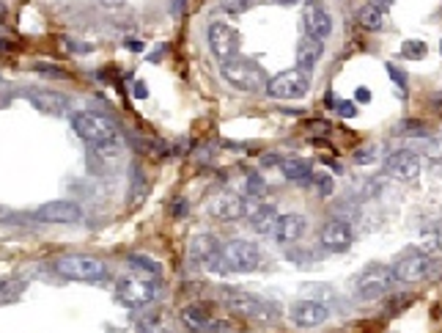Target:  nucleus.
<instances>
[{"mask_svg": "<svg viewBox=\"0 0 442 333\" xmlns=\"http://www.w3.org/2000/svg\"><path fill=\"white\" fill-rule=\"evenodd\" d=\"M354 17H357V25H360V28H365V31H379V28H382V22H385L382 8H376L374 3L360 6Z\"/></svg>", "mask_w": 442, "mask_h": 333, "instance_id": "obj_24", "label": "nucleus"}, {"mask_svg": "<svg viewBox=\"0 0 442 333\" xmlns=\"http://www.w3.org/2000/svg\"><path fill=\"white\" fill-rule=\"evenodd\" d=\"M313 182H316V188H319V195H333L335 193V182H333V177H310Z\"/></svg>", "mask_w": 442, "mask_h": 333, "instance_id": "obj_34", "label": "nucleus"}, {"mask_svg": "<svg viewBox=\"0 0 442 333\" xmlns=\"http://www.w3.org/2000/svg\"><path fill=\"white\" fill-rule=\"evenodd\" d=\"M33 221L69 226V223H80V221H83V209H80V204H75V201L55 198V201H47V204L33 209Z\"/></svg>", "mask_w": 442, "mask_h": 333, "instance_id": "obj_9", "label": "nucleus"}, {"mask_svg": "<svg viewBox=\"0 0 442 333\" xmlns=\"http://www.w3.org/2000/svg\"><path fill=\"white\" fill-rule=\"evenodd\" d=\"M28 99L33 102L36 110H42L47 116H55V119H63V116L75 113L69 96L61 94V91H52V89H28Z\"/></svg>", "mask_w": 442, "mask_h": 333, "instance_id": "obj_12", "label": "nucleus"}, {"mask_svg": "<svg viewBox=\"0 0 442 333\" xmlns=\"http://www.w3.org/2000/svg\"><path fill=\"white\" fill-rule=\"evenodd\" d=\"M245 218L250 221V226H253L259 235H272L280 215H277V209H275L272 204H261V201L245 195Z\"/></svg>", "mask_w": 442, "mask_h": 333, "instance_id": "obj_15", "label": "nucleus"}, {"mask_svg": "<svg viewBox=\"0 0 442 333\" xmlns=\"http://www.w3.org/2000/svg\"><path fill=\"white\" fill-rule=\"evenodd\" d=\"M396 281V276H393V267H388V265H376V262H371V265H365L360 273H357V279H354V295L360 297V300H376V297H382L390 286Z\"/></svg>", "mask_w": 442, "mask_h": 333, "instance_id": "obj_5", "label": "nucleus"}, {"mask_svg": "<svg viewBox=\"0 0 442 333\" xmlns=\"http://www.w3.org/2000/svg\"><path fill=\"white\" fill-rule=\"evenodd\" d=\"M371 99V91L368 89H357V102H368Z\"/></svg>", "mask_w": 442, "mask_h": 333, "instance_id": "obj_44", "label": "nucleus"}, {"mask_svg": "<svg viewBox=\"0 0 442 333\" xmlns=\"http://www.w3.org/2000/svg\"><path fill=\"white\" fill-rule=\"evenodd\" d=\"M423 248L429 253H440L442 251V223H434L432 229L423 232Z\"/></svg>", "mask_w": 442, "mask_h": 333, "instance_id": "obj_29", "label": "nucleus"}, {"mask_svg": "<svg viewBox=\"0 0 442 333\" xmlns=\"http://www.w3.org/2000/svg\"><path fill=\"white\" fill-rule=\"evenodd\" d=\"M280 171H283V177H286L289 182H305V179L313 177L310 163L303 160V157H289V160H283V163H280Z\"/></svg>", "mask_w": 442, "mask_h": 333, "instance_id": "obj_23", "label": "nucleus"}, {"mask_svg": "<svg viewBox=\"0 0 442 333\" xmlns=\"http://www.w3.org/2000/svg\"><path fill=\"white\" fill-rule=\"evenodd\" d=\"M55 273L61 279H69V281H105L110 273H107V265L96 256H86V253H69V256H61L55 259Z\"/></svg>", "mask_w": 442, "mask_h": 333, "instance_id": "obj_2", "label": "nucleus"}, {"mask_svg": "<svg viewBox=\"0 0 442 333\" xmlns=\"http://www.w3.org/2000/svg\"><path fill=\"white\" fill-rule=\"evenodd\" d=\"M245 191H247V198H259V195L264 193V182H261V177H256V174H253V177H247V188H245Z\"/></svg>", "mask_w": 442, "mask_h": 333, "instance_id": "obj_35", "label": "nucleus"}, {"mask_svg": "<svg viewBox=\"0 0 442 333\" xmlns=\"http://www.w3.org/2000/svg\"><path fill=\"white\" fill-rule=\"evenodd\" d=\"M222 259L234 273H253L261 265V251L250 239H231L222 245Z\"/></svg>", "mask_w": 442, "mask_h": 333, "instance_id": "obj_8", "label": "nucleus"}, {"mask_svg": "<svg viewBox=\"0 0 442 333\" xmlns=\"http://www.w3.org/2000/svg\"><path fill=\"white\" fill-rule=\"evenodd\" d=\"M376 8H388V6H393V0H371Z\"/></svg>", "mask_w": 442, "mask_h": 333, "instance_id": "obj_48", "label": "nucleus"}, {"mask_svg": "<svg viewBox=\"0 0 442 333\" xmlns=\"http://www.w3.org/2000/svg\"><path fill=\"white\" fill-rule=\"evenodd\" d=\"M116 297L127 309H143L154 300V284L140 281V279H121L116 284Z\"/></svg>", "mask_w": 442, "mask_h": 333, "instance_id": "obj_13", "label": "nucleus"}, {"mask_svg": "<svg viewBox=\"0 0 442 333\" xmlns=\"http://www.w3.org/2000/svg\"><path fill=\"white\" fill-rule=\"evenodd\" d=\"M338 102H341V99H338L335 94H327V99H324V105H327V108H338Z\"/></svg>", "mask_w": 442, "mask_h": 333, "instance_id": "obj_45", "label": "nucleus"}, {"mask_svg": "<svg viewBox=\"0 0 442 333\" xmlns=\"http://www.w3.org/2000/svg\"><path fill=\"white\" fill-rule=\"evenodd\" d=\"M440 55H442V39H440Z\"/></svg>", "mask_w": 442, "mask_h": 333, "instance_id": "obj_53", "label": "nucleus"}, {"mask_svg": "<svg viewBox=\"0 0 442 333\" xmlns=\"http://www.w3.org/2000/svg\"><path fill=\"white\" fill-rule=\"evenodd\" d=\"M99 3H102L105 8H119V6H124L127 0H99Z\"/></svg>", "mask_w": 442, "mask_h": 333, "instance_id": "obj_43", "label": "nucleus"}, {"mask_svg": "<svg viewBox=\"0 0 442 333\" xmlns=\"http://www.w3.org/2000/svg\"><path fill=\"white\" fill-rule=\"evenodd\" d=\"M209 212L222 221V223H231V221H239L245 215V198L242 195H234V193H220L212 198L209 204Z\"/></svg>", "mask_w": 442, "mask_h": 333, "instance_id": "obj_18", "label": "nucleus"}, {"mask_svg": "<svg viewBox=\"0 0 442 333\" xmlns=\"http://www.w3.org/2000/svg\"><path fill=\"white\" fill-rule=\"evenodd\" d=\"M374 160H376V146L363 143L360 149H354V163H357V165H368V163H374Z\"/></svg>", "mask_w": 442, "mask_h": 333, "instance_id": "obj_32", "label": "nucleus"}, {"mask_svg": "<svg viewBox=\"0 0 442 333\" xmlns=\"http://www.w3.org/2000/svg\"><path fill=\"white\" fill-rule=\"evenodd\" d=\"M247 6H250V0H222V8H225L231 17H242Z\"/></svg>", "mask_w": 442, "mask_h": 333, "instance_id": "obj_33", "label": "nucleus"}, {"mask_svg": "<svg viewBox=\"0 0 442 333\" xmlns=\"http://www.w3.org/2000/svg\"><path fill=\"white\" fill-rule=\"evenodd\" d=\"M321 55H324V42H319V39H313V36H305L300 45H297V69H303V72H308L321 61Z\"/></svg>", "mask_w": 442, "mask_h": 333, "instance_id": "obj_21", "label": "nucleus"}, {"mask_svg": "<svg viewBox=\"0 0 442 333\" xmlns=\"http://www.w3.org/2000/svg\"><path fill=\"white\" fill-rule=\"evenodd\" d=\"M432 270H434L432 256L415 253V256H404L401 262H396L393 276H396V281H423L432 276Z\"/></svg>", "mask_w": 442, "mask_h": 333, "instance_id": "obj_14", "label": "nucleus"}, {"mask_svg": "<svg viewBox=\"0 0 442 333\" xmlns=\"http://www.w3.org/2000/svg\"><path fill=\"white\" fill-rule=\"evenodd\" d=\"M36 72H42V75H58V77H66V72H63V69H55V66H47V64H36Z\"/></svg>", "mask_w": 442, "mask_h": 333, "instance_id": "obj_38", "label": "nucleus"}, {"mask_svg": "<svg viewBox=\"0 0 442 333\" xmlns=\"http://www.w3.org/2000/svg\"><path fill=\"white\" fill-rule=\"evenodd\" d=\"M222 300L231 311L242 314V317H253V320H264V323H275L280 317V309L272 303V300H264V297H256L250 292H242V289H225L222 292Z\"/></svg>", "mask_w": 442, "mask_h": 333, "instance_id": "obj_4", "label": "nucleus"}, {"mask_svg": "<svg viewBox=\"0 0 442 333\" xmlns=\"http://www.w3.org/2000/svg\"><path fill=\"white\" fill-rule=\"evenodd\" d=\"M3 218H6V209H3V207H0V221H3Z\"/></svg>", "mask_w": 442, "mask_h": 333, "instance_id": "obj_52", "label": "nucleus"}, {"mask_svg": "<svg viewBox=\"0 0 442 333\" xmlns=\"http://www.w3.org/2000/svg\"><path fill=\"white\" fill-rule=\"evenodd\" d=\"M127 47L137 52V50H143V42H137V39H130V42H127Z\"/></svg>", "mask_w": 442, "mask_h": 333, "instance_id": "obj_49", "label": "nucleus"}, {"mask_svg": "<svg viewBox=\"0 0 442 333\" xmlns=\"http://www.w3.org/2000/svg\"><path fill=\"white\" fill-rule=\"evenodd\" d=\"M426 52H429V45L420 39H406L401 45V58H409V61H420V58H426Z\"/></svg>", "mask_w": 442, "mask_h": 333, "instance_id": "obj_28", "label": "nucleus"}, {"mask_svg": "<svg viewBox=\"0 0 442 333\" xmlns=\"http://www.w3.org/2000/svg\"><path fill=\"white\" fill-rule=\"evenodd\" d=\"M72 130L86 143H91L93 151H99V154H119L121 151L119 127L96 110H75L72 113Z\"/></svg>", "mask_w": 442, "mask_h": 333, "instance_id": "obj_1", "label": "nucleus"}, {"mask_svg": "<svg viewBox=\"0 0 442 333\" xmlns=\"http://www.w3.org/2000/svg\"><path fill=\"white\" fill-rule=\"evenodd\" d=\"M319 239H321V245H324L327 251H346V248L352 245L354 232L346 221L333 218V221H327V223H324V229H321Z\"/></svg>", "mask_w": 442, "mask_h": 333, "instance_id": "obj_17", "label": "nucleus"}, {"mask_svg": "<svg viewBox=\"0 0 442 333\" xmlns=\"http://www.w3.org/2000/svg\"><path fill=\"white\" fill-rule=\"evenodd\" d=\"M181 323L187 325L190 333H218V323L206 311H201L198 306H187L181 311Z\"/></svg>", "mask_w": 442, "mask_h": 333, "instance_id": "obj_22", "label": "nucleus"}, {"mask_svg": "<svg viewBox=\"0 0 442 333\" xmlns=\"http://www.w3.org/2000/svg\"><path fill=\"white\" fill-rule=\"evenodd\" d=\"M388 72H390V77H393V83H396L398 89L404 91V89H406V75H404L401 69H396V64H388Z\"/></svg>", "mask_w": 442, "mask_h": 333, "instance_id": "obj_36", "label": "nucleus"}, {"mask_svg": "<svg viewBox=\"0 0 442 333\" xmlns=\"http://www.w3.org/2000/svg\"><path fill=\"white\" fill-rule=\"evenodd\" d=\"M127 262L132 265V267H140V270H146V273H154V276H160V262H154V259H148V256H143V253H132V256H127Z\"/></svg>", "mask_w": 442, "mask_h": 333, "instance_id": "obj_30", "label": "nucleus"}, {"mask_svg": "<svg viewBox=\"0 0 442 333\" xmlns=\"http://www.w3.org/2000/svg\"><path fill=\"white\" fill-rule=\"evenodd\" d=\"M344 119H352L354 113H357V108H354V102H338V108H335Z\"/></svg>", "mask_w": 442, "mask_h": 333, "instance_id": "obj_37", "label": "nucleus"}, {"mask_svg": "<svg viewBox=\"0 0 442 333\" xmlns=\"http://www.w3.org/2000/svg\"><path fill=\"white\" fill-rule=\"evenodd\" d=\"M190 256L195 259V262H201V267H206L209 273H215V276H228L231 273V267H228V262L222 259V245L215 239V235H195L192 242H190Z\"/></svg>", "mask_w": 442, "mask_h": 333, "instance_id": "obj_7", "label": "nucleus"}, {"mask_svg": "<svg viewBox=\"0 0 442 333\" xmlns=\"http://www.w3.org/2000/svg\"><path fill=\"white\" fill-rule=\"evenodd\" d=\"M420 171H423V157L412 149H398L385 160V174L393 179H401V182L418 179Z\"/></svg>", "mask_w": 442, "mask_h": 333, "instance_id": "obj_11", "label": "nucleus"}, {"mask_svg": "<svg viewBox=\"0 0 442 333\" xmlns=\"http://www.w3.org/2000/svg\"><path fill=\"white\" fill-rule=\"evenodd\" d=\"M184 215H187V201L178 198V201H174V218H184Z\"/></svg>", "mask_w": 442, "mask_h": 333, "instance_id": "obj_39", "label": "nucleus"}, {"mask_svg": "<svg viewBox=\"0 0 442 333\" xmlns=\"http://www.w3.org/2000/svg\"><path fill=\"white\" fill-rule=\"evenodd\" d=\"M6 20V6H3V0H0V22Z\"/></svg>", "mask_w": 442, "mask_h": 333, "instance_id": "obj_50", "label": "nucleus"}, {"mask_svg": "<svg viewBox=\"0 0 442 333\" xmlns=\"http://www.w3.org/2000/svg\"><path fill=\"white\" fill-rule=\"evenodd\" d=\"M132 94L137 96V99H146V96H148V89H146V86H143V83L137 80V83L132 86Z\"/></svg>", "mask_w": 442, "mask_h": 333, "instance_id": "obj_40", "label": "nucleus"}, {"mask_svg": "<svg viewBox=\"0 0 442 333\" xmlns=\"http://www.w3.org/2000/svg\"><path fill=\"white\" fill-rule=\"evenodd\" d=\"M266 3H275V6H297L300 0H266Z\"/></svg>", "mask_w": 442, "mask_h": 333, "instance_id": "obj_46", "label": "nucleus"}, {"mask_svg": "<svg viewBox=\"0 0 442 333\" xmlns=\"http://www.w3.org/2000/svg\"><path fill=\"white\" fill-rule=\"evenodd\" d=\"M423 157L432 160L434 165H442V138H429L423 143Z\"/></svg>", "mask_w": 442, "mask_h": 333, "instance_id": "obj_31", "label": "nucleus"}, {"mask_svg": "<svg viewBox=\"0 0 442 333\" xmlns=\"http://www.w3.org/2000/svg\"><path fill=\"white\" fill-rule=\"evenodd\" d=\"M220 69H222V77H225L236 91H247V94L264 89L266 80H269L266 72L253 58H242V55H236V58L220 64Z\"/></svg>", "mask_w": 442, "mask_h": 333, "instance_id": "obj_3", "label": "nucleus"}, {"mask_svg": "<svg viewBox=\"0 0 442 333\" xmlns=\"http://www.w3.org/2000/svg\"><path fill=\"white\" fill-rule=\"evenodd\" d=\"M432 108H434L437 113H442V96H440V94H437L434 99H432Z\"/></svg>", "mask_w": 442, "mask_h": 333, "instance_id": "obj_47", "label": "nucleus"}, {"mask_svg": "<svg viewBox=\"0 0 442 333\" xmlns=\"http://www.w3.org/2000/svg\"><path fill=\"white\" fill-rule=\"evenodd\" d=\"M28 289L25 279H3L0 281V306H8V303H17Z\"/></svg>", "mask_w": 442, "mask_h": 333, "instance_id": "obj_26", "label": "nucleus"}, {"mask_svg": "<svg viewBox=\"0 0 442 333\" xmlns=\"http://www.w3.org/2000/svg\"><path fill=\"white\" fill-rule=\"evenodd\" d=\"M0 50H11V45H8L6 39H0Z\"/></svg>", "mask_w": 442, "mask_h": 333, "instance_id": "obj_51", "label": "nucleus"}, {"mask_svg": "<svg viewBox=\"0 0 442 333\" xmlns=\"http://www.w3.org/2000/svg\"><path fill=\"white\" fill-rule=\"evenodd\" d=\"M184 8H187V0H174V6H171L174 17H181V14H184Z\"/></svg>", "mask_w": 442, "mask_h": 333, "instance_id": "obj_41", "label": "nucleus"}, {"mask_svg": "<svg viewBox=\"0 0 442 333\" xmlns=\"http://www.w3.org/2000/svg\"><path fill=\"white\" fill-rule=\"evenodd\" d=\"M396 135H412V138H420V135H429V127L420 121V119H404L393 127Z\"/></svg>", "mask_w": 442, "mask_h": 333, "instance_id": "obj_27", "label": "nucleus"}, {"mask_svg": "<svg viewBox=\"0 0 442 333\" xmlns=\"http://www.w3.org/2000/svg\"><path fill=\"white\" fill-rule=\"evenodd\" d=\"M275 239L280 242V245H291V242H297V239L305 235V218L303 215H297V212H289V215H280L277 218V223H275Z\"/></svg>", "mask_w": 442, "mask_h": 333, "instance_id": "obj_20", "label": "nucleus"}, {"mask_svg": "<svg viewBox=\"0 0 442 333\" xmlns=\"http://www.w3.org/2000/svg\"><path fill=\"white\" fill-rule=\"evenodd\" d=\"M310 91V75L303 69H286L266 80V94L275 99H303Z\"/></svg>", "mask_w": 442, "mask_h": 333, "instance_id": "obj_6", "label": "nucleus"}, {"mask_svg": "<svg viewBox=\"0 0 442 333\" xmlns=\"http://www.w3.org/2000/svg\"><path fill=\"white\" fill-rule=\"evenodd\" d=\"M327 317H330V309L321 306L319 300H297L291 306V320L300 328H319L321 323H327Z\"/></svg>", "mask_w": 442, "mask_h": 333, "instance_id": "obj_16", "label": "nucleus"}, {"mask_svg": "<svg viewBox=\"0 0 442 333\" xmlns=\"http://www.w3.org/2000/svg\"><path fill=\"white\" fill-rule=\"evenodd\" d=\"M261 165H280V157H277V154H264V157H261Z\"/></svg>", "mask_w": 442, "mask_h": 333, "instance_id": "obj_42", "label": "nucleus"}, {"mask_svg": "<svg viewBox=\"0 0 442 333\" xmlns=\"http://www.w3.org/2000/svg\"><path fill=\"white\" fill-rule=\"evenodd\" d=\"M137 331L140 333H176L174 331V325L168 323V317H165V314H160V311L143 314V317H140V323H137Z\"/></svg>", "mask_w": 442, "mask_h": 333, "instance_id": "obj_25", "label": "nucleus"}, {"mask_svg": "<svg viewBox=\"0 0 442 333\" xmlns=\"http://www.w3.org/2000/svg\"><path fill=\"white\" fill-rule=\"evenodd\" d=\"M206 39H209V50L215 52V58H220V64L236 58V52H239V34L228 22L215 20L209 25V31H206Z\"/></svg>", "mask_w": 442, "mask_h": 333, "instance_id": "obj_10", "label": "nucleus"}, {"mask_svg": "<svg viewBox=\"0 0 442 333\" xmlns=\"http://www.w3.org/2000/svg\"><path fill=\"white\" fill-rule=\"evenodd\" d=\"M305 28H308V36L319 42H324L333 34V17L324 11L319 0H310V6L305 8Z\"/></svg>", "mask_w": 442, "mask_h": 333, "instance_id": "obj_19", "label": "nucleus"}]
</instances>
